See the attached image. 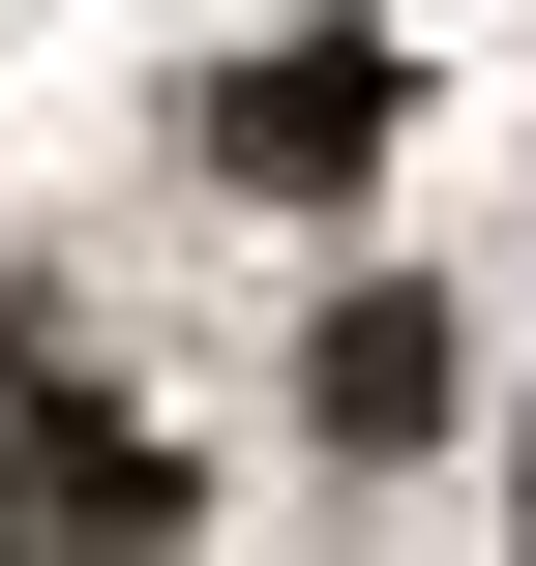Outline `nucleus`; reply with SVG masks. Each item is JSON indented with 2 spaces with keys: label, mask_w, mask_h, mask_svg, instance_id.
<instances>
[{
  "label": "nucleus",
  "mask_w": 536,
  "mask_h": 566,
  "mask_svg": "<svg viewBox=\"0 0 536 566\" xmlns=\"http://www.w3.org/2000/svg\"><path fill=\"white\" fill-rule=\"evenodd\" d=\"M209 149H239V179H358V149H388V90H358V60H239V119H209Z\"/></svg>",
  "instance_id": "obj_1"
}]
</instances>
